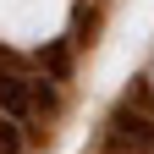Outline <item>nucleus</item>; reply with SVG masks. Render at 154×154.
Masks as SVG:
<instances>
[{
	"label": "nucleus",
	"instance_id": "1",
	"mask_svg": "<svg viewBox=\"0 0 154 154\" xmlns=\"http://www.w3.org/2000/svg\"><path fill=\"white\" fill-rule=\"evenodd\" d=\"M0 105H6L11 116H22L28 110V88L17 83V77H0Z\"/></svg>",
	"mask_w": 154,
	"mask_h": 154
}]
</instances>
